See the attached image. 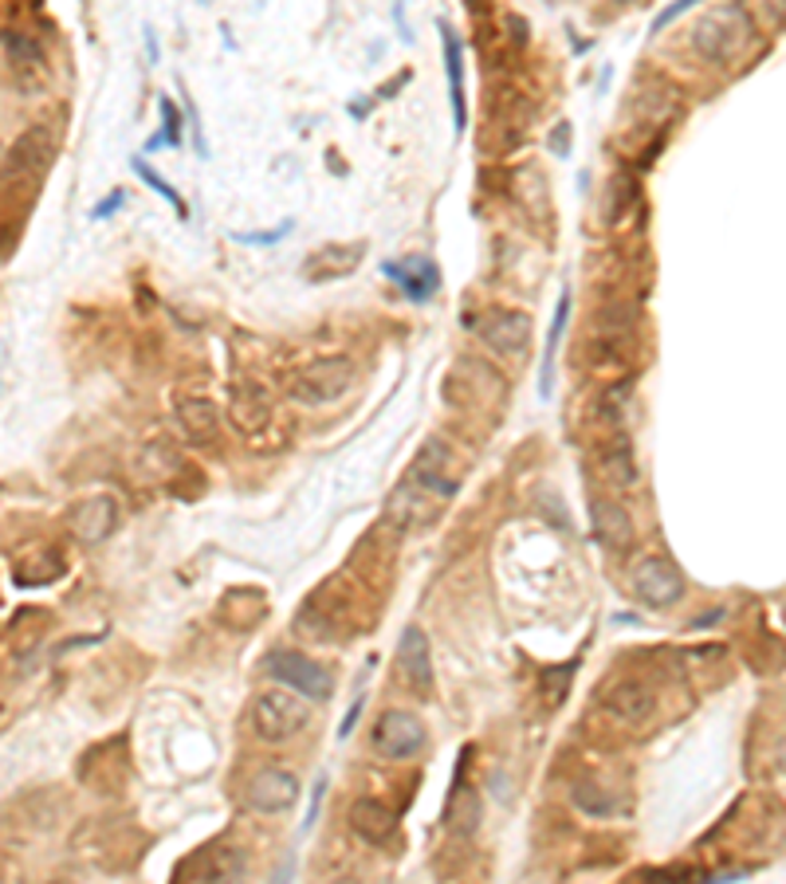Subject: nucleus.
<instances>
[{
  "instance_id": "nucleus-36",
  "label": "nucleus",
  "mask_w": 786,
  "mask_h": 884,
  "mask_svg": "<svg viewBox=\"0 0 786 884\" xmlns=\"http://www.w3.org/2000/svg\"><path fill=\"white\" fill-rule=\"evenodd\" d=\"M358 716H362V700H354L350 704V712H346V719H343V727H338V739H346L354 731V724H358Z\"/></svg>"
},
{
  "instance_id": "nucleus-25",
  "label": "nucleus",
  "mask_w": 786,
  "mask_h": 884,
  "mask_svg": "<svg viewBox=\"0 0 786 884\" xmlns=\"http://www.w3.org/2000/svg\"><path fill=\"white\" fill-rule=\"evenodd\" d=\"M570 307H574V295H570V287H562L559 303H555V323H550V334H547V350H543V366H539V397H550V385H555V354H559L562 334H567Z\"/></svg>"
},
{
  "instance_id": "nucleus-4",
  "label": "nucleus",
  "mask_w": 786,
  "mask_h": 884,
  "mask_svg": "<svg viewBox=\"0 0 786 884\" xmlns=\"http://www.w3.org/2000/svg\"><path fill=\"white\" fill-rule=\"evenodd\" d=\"M629 589L645 609H668L684 598V574L665 554H645L629 570Z\"/></svg>"
},
{
  "instance_id": "nucleus-17",
  "label": "nucleus",
  "mask_w": 786,
  "mask_h": 884,
  "mask_svg": "<svg viewBox=\"0 0 786 884\" xmlns=\"http://www.w3.org/2000/svg\"><path fill=\"white\" fill-rule=\"evenodd\" d=\"M590 535L606 550L621 554V550L633 547V535H638V530H633V519H629V511L621 507L618 500L598 495V500H590Z\"/></svg>"
},
{
  "instance_id": "nucleus-20",
  "label": "nucleus",
  "mask_w": 786,
  "mask_h": 884,
  "mask_svg": "<svg viewBox=\"0 0 786 884\" xmlns=\"http://www.w3.org/2000/svg\"><path fill=\"white\" fill-rule=\"evenodd\" d=\"M177 429L196 449H213L221 441V413L205 397H181L177 402Z\"/></svg>"
},
{
  "instance_id": "nucleus-23",
  "label": "nucleus",
  "mask_w": 786,
  "mask_h": 884,
  "mask_svg": "<svg viewBox=\"0 0 786 884\" xmlns=\"http://www.w3.org/2000/svg\"><path fill=\"white\" fill-rule=\"evenodd\" d=\"M441 28V48H444V71H449V98H452V127L461 134L468 127V98H464V63H461V44L456 32L449 28V20L437 24Z\"/></svg>"
},
{
  "instance_id": "nucleus-21",
  "label": "nucleus",
  "mask_w": 786,
  "mask_h": 884,
  "mask_svg": "<svg viewBox=\"0 0 786 884\" xmlns=\"http://www.w3.org/2000/svg\"><path fill=\"white\" fill-rule=\"evenodd\" d=\"M4 51H9L12 75H20L24 83L48 75V51H44V44H39V36L32 28H16L12 24L4 32Z\"/></svg>"
},
{
  "instance_id": "nucleus-8",
  "label": "nucleus",
  "mask_w": 786,
  "mask_h": 884,
  "mask_svg": "<svg viewBox=\"0 0 786 884\" xmlns=\"http://www.w3.org/2000/svg\"><path fill=\"white\" fill-rule=\"evenodd\" d=\"M444 511V500L441 495H432L429 488H421V483L413 480H402L397 488L390 491V500H385V519L393 523L397 530H425L432 527V523L441 519Z\"/></svg>"
},
{
  "instance_id": "nucleus-37",
  "label": "nucleus",
  "mask_w": 786,
  "mask_h": 884,
  "mask_svg": "<svg viewBox=\"0 0 786 884\" xmlns=\"http://www.w3.org/2000/svg\"><path fill=\"white\" fill-rule=\"evenodd\" d=\"M323 778L314 783V795H311V810H307V825H314V817H319V802H323Z\"/></svg>"
},
{
  "instance_id": "nucleus-26",
  "label": "nucleus",
  "mask_w": 786,
  "mask_h": 884,
  "mask_svg": "<svg viewBox=\"0 0 786 884\" xmlns=\"http://www.w3.org/2000/svg\"><path fill=\"white\" fill-rule=\"evenodd\" d=\"M272 405L255 385H233V425L245 432H255L260 425H267Z\"/></svg>"
},
{
  "instance_id": "nucleus-9",
  "label": "nucleus",
  "mask_w": 786,
  "mask_h": 884,
  "mask_svg": "<svg viewBox=\"0 0 786 884\" xmlns=\"http://www.w3.org/2000/svg\"><path fill=\"white\" fill-rule=\"evenodd\" d=\"M51 154H56L51 127H48V122H32V127L9 146V154L0 157V166H4V177L28 181V177H39L44 169L51 166Z\"/></svg>"
},
{
  "instance_id": "nucleus-11",
  "label": "nucleus",
  "mask_w": 786,
  "mask_h": 884,
  "mask_svg": "<svg viewBox=\"0 0 786 884\" xmlns=\"http://www.w3.org/2000/svg\"><path fill=\"white\" fill-rule=\"evenodd\" d=\"M409 476L421 483V488H429L432 495H441V500H452V495L461 491V471H456V456H452L449 444H444V441H425V449L417 452V461H413Z\"/></svg>"
},
{
  "instance_id": "nucleus-18",
  "label": "nucleus",
  "mask_w": 786,
  "mask_h": 884,
  "mask_svg": "<svg viewBox=\"0 0 786 884\" xmlns=\"http://www.w3.org/2000/svg\"><path fill=\"white\" fill-rule=\"evenodd\" d=\"M68 527H71V535H75L79 542L95 547V542H103L110 530L118 527V503L110 500V495H95V500H83L79 507H71Z\"/></svg>"
},
{
  "instance_id": "nucleus-35",
  "label": "nucleus",
  "mask_w": 786,
  "mask_h": 884,
  "mask_svg": "<svg viewBox=\"0 0 786 884\" xmlns=\"http://www.w3.org/2000/svg\"><path fill=\"white\" fill-rule=\"evenodd\" d=\"M550 154L570 157V122H559V127H555V134H550Z\"/></svg>"
},
{
  "instance_id": "nucleus-3",
  "label": "nucleus",
  "mask_w": 786,
  "mask_h": 884,
  "mask_svg": "<svg viewBox=\"0 0 786 884\" xmlns=\"http://www.w3.org/2000/svg\"><path fill=\"white\" fill-rule=\"evenodd\" d=\"M248 724H252V736L260 743H287L311 724V712H307L303 696L295 692H260L248 707Z\"/></svg>"
},
{
  "instance_id": "nucleus-16",
  "label": "nucleus",
  "mask_w": 786,
  "mask_h": 884,
  "mask_svg": "<svg viewBox=\"0 0 786 884\" xmlns=\"http://www.w3.org/2000/svg\"><path fill=\"white\" fill-rule=\"evenodd\" d=\"M397 668H402L405 684L413 688V696H429L432 692V645L425 637V629L409 625L397 641Z\"/></svg>"
},
{
  "instance_id": "nucleus-14",
  "label": "nucleus",
  "mask_w": 786,
  "mask_h": 884,
  "mask_svg": "<svg viewBox=\"0 0 786 884\" xmlns=\"http://www.w3.org/2000/svg\"><path fill=\"white\" fill-rule=\"evenodd\" d=\"M366 260V244H326V248H314L311 255L303 260V279L307 284H331V279H346L362 267Z\"/></svg>"
},
{
  "instance_id": "nucleus-34",
  "label": "nucleus",
  "mask_w": 786,
  "mask_h": 884,
  "mask_svg": "<svg viewBox=\"0 0 786 884\" xmlns=\"http://www.w3.org/2000/svg\"><path fill=\"white\" fill-rule=\"evenodd\" d=\"M122 205H127V193H122V189H115V193L103 196V201H98V205L91 208V220H107V216H115Z\"/></svg>"
},
{
  "instance_id": "nucleus-29",
  "label": "nucleus",
  "mask_w": 786,
  "mask_h": 884,
  "mask_svg": "<svg viewBox=\"0 0 786 884\" xmlns=\"http://www.w3.org/2000/svg\"><path fill=\"white\" fill-rule=\"evenodd\" d=\"M130 169H134V174L142 177V181H146V186L154 189V193L162 196V201H169V205L177 208V216H181V220H186V216H189V205H186V196L177 193V189L169 186L166 177H162V174H157L154 166H150L146 157H142V154H138V157H130Z\"/></svg>"
},
{
  "instance_id": "nucleus-40",
  "label": "nucleus",
  "mask_w": 786,
  "mask_h": 884,
  "mask_svg": "<svg viewBox=\"0 0 786 884\" xmlns=\"http://www.w3.org/2000/svg\"><path fill=\"white\" fill-rule=\"evenodd\" d=\"M32 4H39V0H32Z\"/></svg>"
},
{
  "instance_id": "nucleus-6",
  "label": "nucleus",
  "mask_w": 786,
  "mask_h": 884,
  "mask_svg": "<svg viewBox=\"0 0 786 884\" xmlns=\"http://www.w3.org/2000/svg\"><path fill=\"white\" fill-rule=\"evenodd\" d=\"M370 751L378 758H413L425 751V724L413 712H402V707H393V712H382V719L373 724L370 731Z\"/></svg>"
},
{
  "instance_id": "nucleus-5",
  "label": "nucleus",
  "mask_w": 786,
  "mask_h": 884,
  "mask_svg": "<svg viewBox=\"0 0 786 884\" xmlns=\"http://www.w3.org/2000/svg\"><path fill=\"white\" fill-rule=\"evenodd\" d=\"M267 672H272V680H279L284 688L299 692L303 700H314V704L331 700V692H334L331 668H323L319 660L303 657V653H291V648H275L272 657H267Z\"/></svg>"
},
{
  "instance_id": "nucleus-33",
  "label": "nucleus",
  "mask_w": 786,
  "mask_h": 884,
  "mask_svg": "<svg viewBox=\"0 0 786 884\" xmlns=\"http://www.w3.org/2000/svg\"><path fill=\"white\" fill-rule=\"evenodd\" d=\"M700 0H672V4H668L665 12H657V20H653V32H665L668 24H672V20L677 16H684L688 9H696Z\"/></svg>"
},
{
  "instance_id": "nucleus-1",
  "label": "nucleus",
  "mask_w": 786,
  "mask_h": 884,
  "mask_svg": "<svg viewBox=\"0 0 786 884\" xmlns=\"http://www.w3.org/2000/svg\"><path fill=\"white\" fill-rule=\"evenodd\" d=\"M755 39H759V28H755V20H751V12H747V4L727 0V4H716V9H707L704 16L696 20V28H692V51H696L704 63H712V68H731V63H739L747 51L755 48Z\"/></svg>"
},
{
  "instance_id": "nucleus-30",
  "label": "nucleus",
  "mask_w": 786,
  "mask_h": 884,
  "mask_svg": "<svg viewBox=\"0 0 786 884\" xmlns=\"http://www.w3.org/2000/svg\"><path fill=\"white\" fill-rule=\"evenodd\" d=\"M570 802L579 805L586 817H609V814H614V798H609L598 783H574V790H570Z\"/></svg>"
},
{
  "instance_id": "nucleus-19",
  "label": "nucleus",
  "mask_w": 786,
  "mask_h": 884,
  "mask_svg": "<svg viewBox=\"0 0 786 884\" xmlns=\"http://www.w3.org/2000/svg\"><path fill=\"white\" fill-rule=\"evenodd\" d=\"M350 829L358 841L366 845H390L393 834H397V814H393L390 805L382 802V798H358V802L350 805Z\"/></svg>"
},
{
  "instance_id": "nucleus-10",
  "label": "nucleus",
  "mask_w": 786,
  "mask_h": 884,
  "mask_svg": "<svg viewBox=\"0 0 786 884\" xmlns=\"http://www.w3.org/2000/svg\"><path fill=\"white\" fill-rule=\"evenodd\" d=\"M245 802L248 810L255 814H287L295 802H299V778L284 766H267L260 775H252L245 790Z\"/></svg>"
},
{
  "instance_id": "nucleus-38",
  "label": "nucleus",
  "mask_w": 786,
  "mask_h": 884,
  "mask_svg": "<svg viewBox=\"0 0 786 884\" xmlns=\"http://www.w3.org/2000/svg\"><path fill=\"white\" fill-rule=\"evenodd\" d=\"M146 44H150V63H157V39H154V32L146 28Z\"/></svg>"
},
{
  "instance_id": "nucleus-2",
  "label": "nucleus",
  "mask_w": 786,
  "mask_h": 884,
  "mask_svg": "<svg viewBox=\"0 0 786 884\" xmlns=\"http://www.w3.org/2000/svg\"><path fill=\"white\" fill-rule=\"evenodd\" d=\"M354 382H358V366L350 358H343V354H326V358L307 362L303 370H295L291 382H287V393L299 405H307V409H319V405L343 402L346 393L354 390Z\"/></svg>"
},
{
  "instance_id": "nucleus-31",
  "label": "nucleus",
  "mask_w": 786,
  "mask_h": 884,
  "mask_svg": "<svg viewBox=\"0 0 786 884\" xmlns=\"http://www.w3.org/2000/svg\"><path fill=\"white\" fill-rule=\"evenodd\" d=\"M157 110H162V134H157V142L162 146H181L186 142V127H181V110L174 107V98H162L157 103Z\"/></svg>"
},
{
  "instance_id": "nucleus-15",
  "label": "nucleus",
  "mask_w": 786,
  "mask_h": 884,
  "mask_svg": "<svg viewBox=\"0 0 786 884\" xmlns=\"http://www.w3.org/2000/svg\"><path fill=\"white\" fill-rule=\"evenodd\" d=\"M602 707H606L618 724L641 727V724H648V719H653V712H657V700H653L648 684H641V680H618V684H609L606 692H602Z\"/></svg>"
},
{
  "instance_id": "nucleus-27",
  "label": "nucleus",
  "mask_w": 786,
  "mask_h": 884,
  "mask_svg": "<svg viewBox=\"0 0 786 884\" xmlns=\"http://www.w3.org/2000/svg\"><path fill=\"white\" fill-rule=\"evenodd\" d=\"M629 405H633V378H614V382H606V390L598 393V402H594V417H598L602 425H609V429H621V421H626Z\"/></svg>"
},
{
  "instance_id": "nucleus-39",
  "label": "nucleus",
  "mask_w": 786,
  "mask_h": 884,
  "mask_svg": "<svg viewBox=\"0 0 786 884\" xmlns=\"http://www.w3.org/2000/svg\"><path fill=\"white\" fill-rule=\"evenodd\" d=\"M201 4H209V0H201Z\"/></svg>"
},
{
  "instance_id": "nucleus-7",
  "label": "nucleus",
  "mask_w": 786,
  "mask_h": 884,
  "mask_svg": "<svg viewBox=\"0 0 786 884\" xmlns=\"http://www.w3.org/2000/svg\"><path fill=\"white\" fill-rule=\"evenodd\" d=\"M472 334L480 338L488 350L503 354V358H523L531 346V314L523 311H484L480 319H468Z\"/></svg>"
},
{
  "instance_id": "nucleus-28",
  "label": "nucleus",
  "mask_w": 786,
  "mask_h": 884,
  "mask_svg": "<svg viewBox=\"0 0 786 884\" xmlns=\"http://www.w3.org/2000/svg\"><path fill=\"white\" fill-rule=\"evenodd\" d=\"M452 810H449V825L456 837H472L480 829V795L472 790L468 783H452Z\"/></svg>"
},
{
  "instance_id": "nucleus-32",
  "label": "nucleus",
  "mask_w": 786,
  "mask_h": 884,
  "mask_svg": "<svg viewBox=\"0 0 786 884\" xmlns=\"http://www.w3.org/2000/svg\"><path fill=\"white\" fill-rule=\"evenodd\" d=\"M291 236V220H284L279 228H267V232H233L236 244H260V248H272L279 244V240H287Z\"/></svg>"
},
{
  "instance_id": "nucleus-13",
  "label": "nucleus",
  "mask_w": 786,
  "mask_h": 884,
  "mask_svg": "<svg viewBox=\"0 0 786 884\" xmlns=\"http://www.w3.org/2000/svg\"><path fill=\"white\" fill-rule=\"evenodd\" d=\"M590 461H594V471H598V476L609 483V488H633V483H638V461H633V444H629V437L621 429H614L606 441L594 444Z\"/></svg>"
},
{
  "instance_id": "nucleus-22",
  "label": "nucleus",
  "mask_w": 786,
  "mask_h": 884,
  "mask_svg": "<svg viewBox=\"0 0 786 884\" xmlns=\"http://www.w3.org/2000/svg\"><path fill=\"white\" fill-rule=\"evenodd\" d=\"M189 869H201V881H240L248 873V857L233 845H216V849H205V853L189 857L177 876H186Z\"/></svg>"
},
{
  "instance_id": "nucleus-24",
  "label": "nucleus",
  "mask_w": 786,
  "mask_h": 884,
  "mask_svg": "<svg viewBox=\"0 0 786 884\" xmlns=\"http://www.w3.org/2000/svg\"><path fill=\"white\" fill-rule=\"evenodd\" d=\"M641 201V189H638V174L633 169H618L609 177V189H606V201H602V220L606 225H621Z\"/></svg>"
},
{
  "instance_id": "nucleus-12",
  "label": "nucleus",
  "mask_w": 786,
  "mask_h": 884,
  "mask_svg": "<svg viewBox=\"0 0 786 884\" xmlns=\"http://www.w3.org/2000/svg\"><path fill=\"white\" fill-rule=\"evenodd\" d=\"M382 275L397 284V291L413 303H429L441 291V267L425 260V255H405V260H385Z\"/></svg>"
}]
</instances>
